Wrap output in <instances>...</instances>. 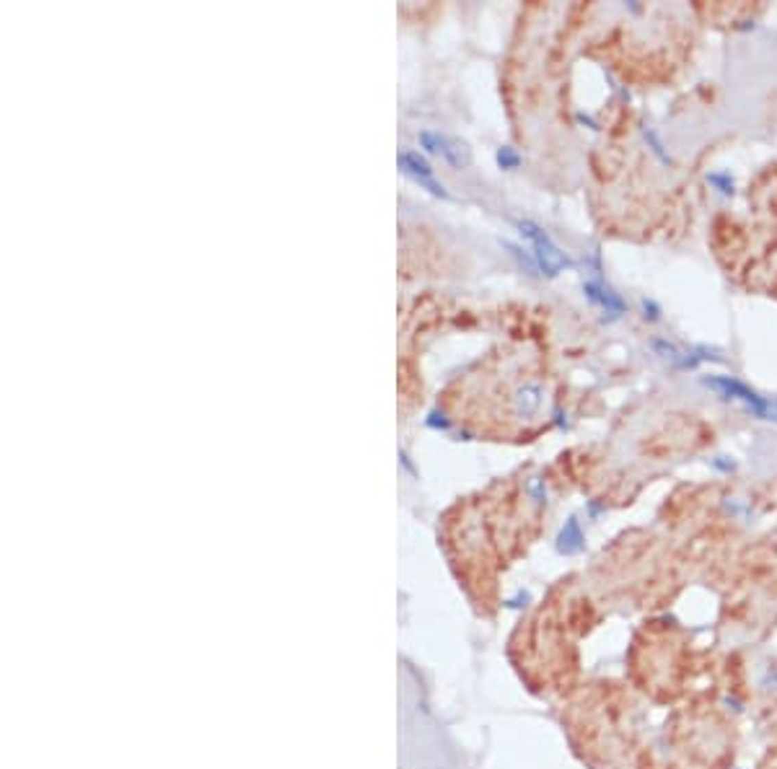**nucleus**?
<instances>
[{"label":"nucleus","mask_w":777,"mask_h":769,"mask_svg":"<svg viewBox=\"0 0 777 769\" xmlns=\"http://www.w3.org/2000/svg\"><path fill=\"white\" fill-rule=\"evenodd\" d=\"M583 547V536H580V528H578L576 518H570V524L563 528V534H560V549L563 552H578V549Z\"/></svg>","instance_id":"nucleus-7"},{"label":"nucleus","mask_w":777,"mask_h":769,"mask_svg":"<svg viewBox=\"0 0 777 769\" xmlns=\"http://www.w3.org/2000/svg\"><path fill=\"white\" fill-rule=\"evenodd\" d=\"M518 231L523 233V236L531 241V246H534V256H536V265H539L547 275H557L560 269L570 267V259L560 252V246L554 244L552 239H550V236H547L536 223L521 221L518 223Z\"/></svg>","instance_id":"nucleus-1"},{"label":"nucleus","mask_w":777,"mask_h":769,"mask_svg":"<svg viewBox=\"0 0 777 769\" xmlns=\"http://www.w3.org/2000/svg\"><path fill=\"white\" fill-rule=\"evenodd\" d=\"M710 389H715L720 396H728V399H741L746 407L752 409L754 415H759V417H767L769 415V404H767L762 396H756L749 389V386H743L741 381H736V378H728V376H718V378H707L705 381Z\"/></svg>","instance_id":"nucleus-3"},{"label":"nucleus","mask_w":777,"mask_h":769,"mask_svg":"<svg viewBox=\"0 0 777 769\" xmlns=\"http://www.w3.org/2000/svg\"><path fill=\"white\" fill-rule=\"evenodd\" d=\"M583 291H586V295H589L593 303H599V306H604L606 311H614V314H622L624 311V301L617 295L614 291H609V288H604V285H599V282H586L583 285Z\"/></svg>","instance_id":"nucleus-6"},{"label":"nucleus","mask_w":777,"mask_h":769,"mask_svg":"<svg viewBox=\"0 0 777 769\" xmlns=\"http://www.w3.org/2000/svg\"><path fill=\"white\" fill-rule=\"evenodd\" d=\"M420 143H423V148L441 156V158L446 163H451L454 169H467L471 163L469 148L456 138H448V135H441V132L425 130V132H420Z\"/></svg>","instance_id":"nucleus-2"},{"label":"nucleus","mask_w":777,"mask_h":769,"mask_svg":"<svg viewBox=\"0 0 777 769\" xmlns=\"http://www.w3.org/2000/svg\"><path fill=\"white\" fill-rule=\"evenodd\" d=\"M397 161H399L402 171H404L407 176H412L417 184H423L425 189H428V192H433L436 197L448 199V192L443 189V184H441V182H436V176H433V169H430V163L425 161L420 153L402 151Z\"/></svg>","instance_id":"nucleus-4"},{"label":"nucleus","mask_w":777,"mask_h":769,"mask_svg":"<svg viewBox=\"0 0 777 769\" xmlns=\"http://www.w3.org/2000/svg\"><path fill=\"white\" fill-rule=\"evenodd\" d=\"M710 182H713V184H718L720 192H730V186H733V182H730V179H726V176H718V174L710 176Z\"/></svg>","instance_id":"nucleus-9"},{"label":"nucleus","mask_w":777,"mask_h":769,"mask_svg":"<svg viewBox=\"0 0 777 769\" xmlns=\"http://www.w3.org/2000/svg\"><path fill=\"white\" fill-rule=\"evenodd\" d=\"M497 163H500L503 169H516L518 163H521V156H518L513 148H500V151H497Z\"/></svg>","instance_id":"nucleus-8"},{"label":"nucleus","mask_w":777,"mask_h":769,"mask_svg":"<svg viewBox=\"0 0 777 769\" xmlns=\"http://www.w3.org/2000/svg\"><path fill=\"white\" fill-rule=\"evenodd\" d=\"M539 407H542V386L539 384H523L513 396L516 417H534Z\"/></svg>","instance_id":"nucleus-5"}]
</instances>
